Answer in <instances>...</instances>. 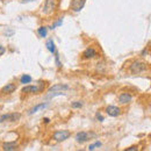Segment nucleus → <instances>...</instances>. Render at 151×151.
I'll use <instances>...</instances> for the list:
<instances>
[{"instance_id": "f257e3e1", "label": "nucleus", "mask_w": 151, "mask_h": 151, "mask_svg": "<svg viewBox=\"0 0 151 151\" xmlns=\"http://www.w3.org/2000/svg\"><path fill=\"white\" fill-rule=\"evenodd\" d=\"M147 69H148V65L144 62H134L132 64H130V66H129L130 72L134 73V75L144 72V71H147Z\"/></svg>"}, {"instance_id": "f03ea898", "label": "nucleus", "mask_w": 151, "mask_h": 151, "mask_svg": "<svg viewBox=\"0 0 151 151\" xmlns=\"http://www.w3.org/2000/svg\"><path fill=\"white\" fill-rule=\"evenodd\" d=\"M55 9H56V0H45L42 8V13L45 15H50L55 12Z\"/></svg>"}, {"instance_id": "7ed1b4c3", "label": "nucleus", "mask_w": 151, "mask_h": 151, "mask_svg": "<svg viewBox=\"0 0 151 151\" xmlns=\"http://www.w3.org/2000/svg\"><path fill=\"white\" fill-rule=\"evenodd\" d=\"M70 135H71V132H69V130H59V132H56L54 134L52 138L56 142H64L68 138H70Z\"/></svg>"}, {"instance_id": "20e7f679", "label": "nucleus", "mask_w": 151, "mask_h": 151, "mask_svg": "<svg viewBox=\"0 0 151 151\" xmlns=\"http://www.w3.org/2000/svg\"><path fill=\"white\" fill-rule=\"evenodd\" d=\"M21 117V114L20 113H9V114H4V115H0V123L5 122V121H18Z\"/></svg>"}, {"instance_id": "39448f33", "label": "nucleus", "mask_w": 151, "mask_h": 151, "mask_svg": "<svg viewBox=\"0 0 151 151\" xmlns=\"http://www.w3.org/2000/svg\"><path fill=\"white\" fill-rule=\"evenodd\" d=\"M92 136H93V134H91V132H77V135H76V141H77L78 143L83 144V143L87 142Z\"/></svg>"}, {"instance_id": "423d86ee", "label": "nucleus", "mask_w": 151, "mask_h": 151, "mask_svg": "<svg viewBox=\"0 0 151 151\" xmlns=\"http://www.w3.org/2000/svg\"><path fill=\"white\" fill-rule=\"evenodd\" d=\"M43 91V83H41V86H34V85H27L22 88V93H38Z\"/></svg>"}, {"instance_id": "0eeeda50", "label": "nucleus", "mask_w": 151, "mask_h": 151, "mask_svg": "<svg viewBox=\"0 0 151 151\" xmlns=\"http://www.w3.org/2000/svg\"><path fill=\"white\" fill-rule=\"evenodd\" d=\"M85 6V0H72L71 2V8L75 12H80Z\"/></svg>"}, {"instance_id": "6e6552de", "label": "nucleus", "mask_w": 151, "mask_h": 151, "mask_svg": "<svg viewBox=\"0 0 151 151\" xmlns=\"http://www.w3.org/2000/svg\"><path fill=\"white\" fill-rule=\"evenodd\" d=\"M70 87H69V85H66V84H56V85H54V86H51V87H49L48 88V92H59V91H68Z\"/></svg>"}, {"instance_id": "1a4fd4ad", "label": "nucleus", "mask_w": 151, "mask_h": 151, "mask_svg": "<svg viewBox=\"0 0 151 151\" xmlns=\"http://www.w3.org/2000/svg\"><path fill=\"white\" fill-rule=\"evenodd\" d=\"M49 106V104L48 102H42V104H38V105H36V106H34L29 112H28V114L29 115H33V114L37 113V112H40V111H44L47 107Z\"/></svg>"}, {"instance_id": "9d476101", "label": "nucleus", "mask_w": 151, "mask_h": 151, "mask_svg": "<svg viewBox=\"0 0 151 151\" xmlns=\"http://www.w3.org/2000/svg\"><path fill=\"white\" fill-rule=\"evenodd\" d=\"M15 90H17V86H15V84H7L6 86H4L2 88H1V93H4V94H11V93H13V92H15Z\"/></svg>"}, {"instance_id": "9b49d317", "label": "nucleus", "mask_w": 151, "mask_h": 151, "mask_svg": "<svg viewBox=\"0 0 151 151\" xmlns=\"http://www.w3.org/2000/svg\"><path fill=\"white\" fill-rule=\"evenodd\" d=\"M19 148L17 142H6L2 144V150L5 151H14Z\"/></svg>"}, {"instance_id": "f8f14e48", "label": "nucleus", "mask_w": 151, "mask_h": 151, "mask_svg": "<svg viewBox=\"0 0 151 151\" xmlns=\"http://www.w3.org/2000/svg\"><path fill=\"white\" fill-rule=\"evenodd\" d=\"M132 100V94H129V93H122V94L119 95V102L122 104V105H127V104H129Z\"/></svg>"}, {"instance_id": "ddd939ff", "label": "nucleus", "mask_w": 151, "mask_h": 151, "mask_svg": "<svg viewBox=\"0 0 151 151\" xmlns=\"http://www.w3.org/2000/svg\"><path fill=\"white\" fill-rule=\"evenodd\" d=\"M106 113L108 114L109 116H117L119 114H120V108L119 107H116V106H108L107 108H106Z\"/></svg>"}, {"instance_id": "4468645a", "label": "nucleus", "mask_w": 151, "mask_h": 151, "mask_svg": "<svg viewBox=\"0 0 151 151\" xmlns=\"http://www.w3.org/2000/svg\"><path fill=\"white\" fill-rule=\"evenodd\" d=\"M96 55V51H95L93 48H87L84 52H83V56L84 58H93Z\"/></svg>"}, {"instance_id": "2eb2a0df", "label": "nucleus", "mask_w": 151, "mask_h": 151, "mask_svg": "<svg viewBox=\"0 0 151 151\" xmlns=\"http://www.w3.org/2000/svg\"><path fill=\"white\" fill-rule=\"evenodd\" d=\"M45 47H47V49H48L51 54H55V52H56V45H55L54 40H48L47 43H45Z\"/></svg>"}, {"instance_id": "dca6fc26", "label": "nucleus", "mask_w": 151, "mask_h": 151, "mask_svg": "<svg viewBox=\"0 0 151 151\" xmlns=\"http://www.w3.org/2000/svg\"><path fill=\"white\" fill-rule=\"evenodd\" d=\"M20 83H21V84H23V85L29 84V83H32V77H30L29 75L21 76V78H20Z\"/></svg>"}, {"instance_id": "f3484780", "label": "nucleus", "mask_w": 151, "mask_h": 151, "mask_svg": "<svg viewBox=\"0 0 151 151\" xmlns=\"http://www.w3.org/2000/svg\"><path fill=\"white\" fill-rule=\"evenodd\" d=\"M37 33L38 35H40V37H45L47 34H48V28L44 27V26H42V27H40L37 29Z\"/></svg>"}, {"instance_id": "a211bd4d", "label": "nucleus", "mask_w": 151, "mask_h": 151, "mask_svg": "<svg viewBox=\"0 0 151 151\" xmlns=\"http://www.w3.org/2000/svg\"><path fill=\"white\" fill-rule=\"evenodd\" d=\"M71 107L72 108H81L83 107V102L81 101H75L71 104Z\"/></svg>"}, {"instance_id": "6ab92c4d", "label": "nucleus", "mask_w": 151, "mask_h": 151, "mask_svg": "<svg viewBox=\"0 0 151 151\" xmlns=\"http://www.w3.org/2000/svg\"><path fill=\"white\" fill-rule=\"evenodd\" d=\"M62 23H63V18H60V19L56 21L51 27H50V29H54V28H56V27H59V26H62Z\"/></svg>"}, {"instance_id": "aec40b11", "label": "nucleus", "mask_w": 151, "mask_h": 151, "mask_svg": "<svg viewBox=\"0 0 151 151\" xmlns=\"http://www.w3.org/2000/svg\"><path fill=\"white\" fill-rule=\"evenodd\" d=\"M55 62H56V65L58 68H62V63H60V60H59V56H58V52H55Z\"/></svg>"}, {"instance_id": "412c9836", "label": "nucleus", "mask_w": 151, "mask_h": 151, "mask_svg": "<svg viewBox=\"0 0 151 151\" xmlns=\"http://www.w3.org/2000/svg\"><path fill=\"white\" fill-rule=\"evenodd\" d=\"M95 119H96L98 121H100V122H102V121L105 120V119H104V116H102V115H101L100 113H96V114H95Z\"/></svg>"}, {"instance_id": "4be33fe9", "label": "nucleus", "mask_w": 151, "mask_h": 151, "mask_svg": "<svg viewBox=\"0 0 151 151\" xmlns=\"http://www.w3.org/2000/svg\"><path fill=\"white\" fill-rule=\"evenodd\" d=\"M138 149L136 145H132V147H130V148H128V149H126V151H136Z\"/></svg>"}, {"instance_id": "5701e85b", "label": "nucleus", "mask_w": 151, "mask_h": 151, "mask_svg": "<svg viewBox=\"0 0 151 151\" xmlns=\"http://www.w3.org/2000/svg\"><path fill=\"white\" fill-rule=\"evenodd\" d=\"M13 34H14V30H6V32H5V35H7V36L13 35Z\"/></svg>"}, {"instance_id": "b1692460", "label": "nucleus", "mask_w": 151, "mask_h": 151, "mask_svg": "<svg viewBox=\"0 0 151 151\" xmlns=\"http://www.w3.org/2000/svg\"><path fill=\"white\" fill-rule=\"evenodd\" d=\"M5 51H6V49L0 44V56H1V55H4V54H5Z\"/></svg>"}, {"instance_id": "393cba45", "label": "nucleus", "mask_w": 151, "mask_h": 151, "mask_svg": "<svg viewBox=\"0 0 151 151\" xmlns=\"http://www.w3.org/2000/svg\"><path fill=\"white\" fill-rule=\"evenodd\" d=\"M148 52H149V51H148V49L145 48V49L142 51V56H147V55H148Z\"/></svg>"}, {"instance_id": "a878e982", "label": "nucleus", "mask_w": 151, "mask_h": 151, "mask_svg": "<svg viewBox=\"0 0 151 151\" xmlns=\"http://www.w3.org/2000/svg\"><path fill=\"white\" fill-rule=\"evenodd\" d=\"M94 145H95V148H99V147H101V145H102V143L98 141V142H95L94 143Z\"/></svg>"}, {"instance_id": "bb28decb", "label": "nucleus", "mask_w": 151, "mask_h": 151, "mask_svg": "<svg viewBox=\"0 0 151 151\" xmlns=\"http://www.w3.org/2000/svg\"><path fill=\"white\" fill-rule=\"evenodd\" d=\"M94 149H95V145H94V144H91V145L88 147V150H90V151L94 150Z\"/></svg>"}, {"instance_id": "cd10ccee", "label": "nucleus", "mask_w": 151, "mask_h": 151, "mask_svg": "<svg viewBox=\"0 0 151 151\" xmlns=\"http://www.w3.org/2000/svg\"><path fill=\"white\" fill-rule=\"evenodd\" d=\"M44 122H45V123H49V122H50V120H49L48 117H45V119H44Z\"/></svg>"}, {"instance_id": "c85d7f7f", "label": "nucleus", "mask_w": 151, "mask_h": 151, "mask_svg": "<svg viewBox=\"0 0 151 151\" xmlns=\"http://www.w3.org/2000/svg\"><path fill=\"white\" fill-rule=\"evenodd\" d=\"M32 1H35V0H22V2H32Z\"/></svg>"}]
</instances>
